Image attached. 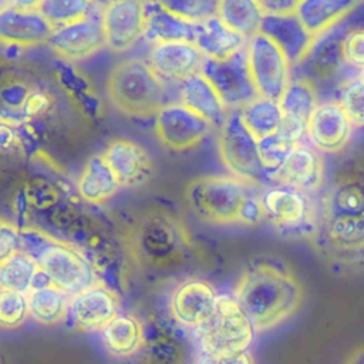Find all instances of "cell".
<instances>
[{"label": "cell", "instance_id": "cell-1", "mask_svg": "<svg viewBox=\"0 0 364 364\" xmlns=\"http://www.w3.org/2000/svg\"><path fill=\"white\" fill-rule=\"evenodd\" d=\"M122 239L132 263L148 272L183 266L192 252V239L183 222L158 206L139 212L125 228Z\"/></svg>", "mask_w": 364, "mask_h": 364}, {"label": "cell", "instance_id": "cell-2", "mask_svg": "<svg viewBox=\"0 0 364 364\" xmlns=\"http://www.w3.org/2000/svg\"><path fill=\"white\" fill-rule=\"evenodd\" d=\"M235 299L256 331H267L291 317L303 300V286L294 274L273 263H256L240 276Z\"/></svg>", "mask_w": 364, "mask_h": 364}, {"label": "cell", "instance_id": "cell-3", "mask_svg": "<svg viewBox=\"0 0 364 364\" xmlns=\"http://www.w3.org/2000/svg\"><path fill=\"white\" fill-rule=\"evenodd\" d=\"M107 94L122 114L148 117L164 107V87L151 64L144 60H124L109 73Z\"/></svg>", "mask_w": 364, "mask_h": 364}, {"label": "cell", "instance_id": "cell-4", "mask_svg": "<svg viewBox=\"0 0 364 364\" xmlns=\"http://www.w3.org/2000/svg\"><path fill=\"white\" fill-rule=\"evenodd\" d=\"M255 327L235 297L220 294L210 317L195 331L205 355L245 353L253 343Z\"/></svg>", "mask_w": 364, "mask_h": 364}, {"label": "cell", "instance_id": "cell-5", "mask_svg": "<svg viewBox=\"0 0 364 364\" xmlns=\"http://www.w3.org/2000/svg\"><path fill=\"white\" fill-rule=\"evenodd\" d=\"M249 192L243 181L222 175L192 179L185 188L191 210L209 223H239L240 209Z\"/></svg>", "mask_w": 364, "mask_h": 364}, {"label": "cell", "instance_id": "cell-6", "mask_svg": "<svg viewBox=\"0 0 364 364\" xmlns=\"http://www.w3.org/2000/svg\"><path fill=\"white\" fill-rule=\"evenodd\" d=\"M218 151L225 166L237 179L249 183L273 181L262 162L259 139L246 128L239 112H232L225 119L218 139Z\"/></svg>", "mask_w": 364, "mask_h": 364}, {"label": "cell", "instance_id": "cell-7", "mask_svg": "<svg viewBox=\"0 0 364 364\" xmlns=\"http://www.w3.org/2000/svg\"><path fill=\"white\" fill-rule=\"evenodd\" d=\"M51 284L67 296H77L97 283L91 260L77 247L55 239L36 260Z\"/></svg>", "mask_w": 364, "mask_h": 364}, {"label": "cell", "instance_id": "cell-8", "mask_svg": "<svg viewBox=\"0 0 364 364\" xmlns=\"http://www.w3.org/2000/svg\"><path fill=\"white\" fill-rule=\"evenodd\" d=\"M246 55L259 97L279 101L290 82V64L283 51L257 33L247 40Z\"/></svg>", "mask_w": 364, "mask_h": 364}, {"label": "cell", "instance_id": "cell-9", "mask_svg": "<svg viewBox=\"0 0 364 364\" xmlns=\"http://www.w3.org/2000/svg\"><path fill=\"white\" fill-rule=\"evenodd\" d=\"M266 218L284 235H304L316 230L314 205L306 192L287 185L267 188L260 195Z\"/></svg>", "mask_w": 364, "mask_h": 364}, {"label": "cell", "instance_id": "cell-10", "mask_svg": "<svg viewBox=\"0 0 364 364\" xmlns=\"http://www.w3.org/2000/svg\"><path fill=\"white\" fill-rule=\"evenodd\" d=\"M200 74L213 85L226 108H242L259 97L250 75L246 50L225 60L205 57Z\"/></svg>", "mask_w": 364, "mask_h": 364}, {"label": "cell", "instance_id": "cell-11", "mask_svg": "<svg viewBox=\"0 0 364 364\" xmlns=\"http://www.w3.org/2000/svg\"><path fill=\"white\" fill-rule=\"evenodd\" d=\"M317 242L324 255L341 264L364 260V215L327 213L317 228Z\"/></svg>", "mask_w": 364, "mask_h": 364}, {"label": "cell", "instance_id": "cell-12", "mask_svg": "<svg viewBox=\"0 0 364 364\" xmlns=\"http://www.w3.org/2000/svg\"><path fill=\"white\" fill-rule=\"evenodd\" d=\"M210 124L183 104L164 105L155 117V132L164 146L185 151L198 145L209 132Z\"/></svg>", "mask_w": 364, "mask_h": 364}, {"label": "cell", "instance_id": "cell-13", "mask_svg": "<svg viewBox=\"0 0 364 364\" xmlns=\"http://www.w3.org/2000/svg\"><path fill=\"white\" fill-rule=\"evenodd\" d=\"M119 314V301L112 289L97 282L71 297L68 317L81 331H102Z\"/></svg>", "mask_w": 364, "mask_h": 364}, {"label": "cell", "instance_id": "cell-14", "mask_svg": "<svg viewBox=\"0 0 364 364\" xmlns=\"http://www.w3.org/2000/svg\"><path fill=\"white\" fill-rule=\"evenodd\" d=\"M218 294L202 279H186L171 293L169 310L176 323L196 331L213 313Z\"/></svg>", "mask_w": 364, "mask_h": 364}, {"label": "cell", "instance_id": "cell-15", "mask_svg": "<svg viewBox=\"0 0 364 364\" xmlns=\"http://www.w3.org/2000/svg\"><path fill=\"white\" fill-rule=\"evenodd\" d=\"M144 3L119 0L109 1L102 10V26L107 46L112 51L131 48L145 34L146 10Z\"/></svg>", "mask_w": 364, "mask_h": 364}, {"label": "cell", "instance_id": "cell-16", "mask_svg": "<svg viewBox=\"0 0 364 364\" xmlns=\"http://www.w3.org/2000/svg\"><path fill=\"white\" fill-rule=\"evenodd\" d=\"M50 47L67 60H82L107 44L102 16L90 13L81 20L54 28Z\"/></svg>", "mask_w": 364, "mask_h": 364}, {"label": "cell", "instance_id": "cell-17", "mask_svg": "<svg viewBox=\"0 0 364 364\" xmlns=\"http://www.w3.org/2000/svg\"><path fill=\"white\" fill-rule=\"evenodd\" d=\"M259 33L270 38L286 55L289 64H300L316 46L313 37L301 24L296 13L283 16L264 14Z\"/></svg>", "mask_w": 364, "mask_h": 364}, {"label": "cell", "instance_id": "cell-18", "mask_svg": "<svg viewBox=\"0 0 364 364\" xmlns=\"http://www.w3.org/2000/svg\"><path fill=\"white\" fill-rule=\"evenodd\" d=\"M205 55L195 43L176 41L155 44L149 54V64L161 80L185 81L200 73Z\"/></svg>", "mask_w": 364, "mask_h": 364}, {"label": "cell", "instance_id": "cell-19", "mask_svg": "<svg viewBox=\"0 0 364 364\" xmlns=\"http://www.w3.org/2000/svg\"><path fill=\"white\" fill-rule=\"evenodd\" d=\"M351 135V122L338 102L318 104L307 121V136L323 152L341 151Z\"/></svg>", "mask_w": 364, "mask_h": 364}, {"label": "cell", "instance_id": "cell-20", "mask_svg": "<svg viewBox=\"0 0 364 364\" xmlns=\"http://www.w3.org/2000/svg\"><path fill=\"white\" fill-rule=\"evenodd\" d=\"M122 364H195L191 344L179 333L155 327L145 328V341L139 351Z\"/></svg>", "mask_w": 364, "mask_h": 364}, {"label": "cell", "instance_id": "cell-21", "mask_svg": "<svg viewBox=\"0 0 364 364\" xmlns=\"http://www.w3.org/2000/svg\"><path fill=\"white\" fill-rule=\"evenodd\" d=\"M102 156L119 185L139 186L146 183L152 176L154 166L149 154L129 139L118 138L111 141Z\"/></svg>", "mask_w": 364, "mask_h": 364}, {"label": "cell", "instance_id": "cell-22", "mask_svg": "<svg viewBox=\"0 0 364 364\" xmlns=\"http://www.w3.org/2000/svg\"><path fill=\"white\" fill-rule=\"evenodd\" d=\"M54 27L38 10H20L9 3L0 11V38L3 44L30 47L48 43Z\"/></svg>", "mask_w": 364, "mask_h": 364}, {"label": "cell", "instance_id": "cell-23", "mask_svg": "<svg viewBox=\"0 0 364 364\" xmlns=\"http://www.w3.org/2000/svg\"><path fill=\"white\" fill-rule=\"evenodd\" d=\"M324 178V165L316 149L297 144L286 156L274 179L301 192L317 191Z\"/></svg>", "mask_w": 364, "mask_h": 364}, {"label": "cell", "instance_id": "cell-24", "mask_svg": "<svg viewBox=\"0 0 364 364\" xmlns=\"http://www.w3.org/2000/svg\"><path fill=\"white\" fill-rule=\"evenodd\" d=\"M100 334L104 350L111 357L127 361L142 347L145 326L132 314H118Z\"/></svg>", "mask_w": 364, "mask_h": 364}, {"label": "cell", "instance_id": "cell-25", "mask_svg": "<svg viewBox=\"0 0 364 364\" xmlns=\"http://www.w3.org/2000/svg\"><path fill=\"white\" fill-rule=\"evenodd\" d=\"M149 6L151 9L146 10V26L144 34L149 43H154V46L176 41L195 43L199 23H191L165 10L159 3H149Z\"/></svg>", "mask_w": 364, "mask_h": 364}, {"label": "cell", "instance_id": "cell-26", "mask_svg": "<svg viewBox=\"0 0 364 364\" xmlns=\"http://www.w3.org/2000/svg\"><path fill=\"white\" fill-rule=\"evenodd\" d=\"M181 104L205 118L209 124H222L228 118L226 107L213 85L196 73L181 82Z\"/></svg>", "mask_w": 364, "mask_h": 364}, {"label": "cell", "instance_id": "cell-27", "mask_svg": "<svg viewBox=\"0 0 364 364\" xmlns=\"http://www.w3.org/2000/svg\"><path fill=\"white\" fill-rule=\"evenodd\" d=\"M195 44L205 57L225 60L245 50L246 40L243 36L230 30L218 16H215L199 23Z\"/></svg>", "mask_w": 364, "mask_h": 364}, {"label": "cell", "instance_id": "cell-28", "mask_svg": "<svg viewBox=\"0 0 364 364\" xmlns=\"http://www.w3.org/2000/svg\"><path fill=\"white\" fill-rule=\"evenodd\" d=\"M355 6L357 1L351 0H301L297 4L296 16L304 28L317 37L337 24Z\"/></svg>", "mask_w": 364, "mask_h": 364}, {"label": "cell", "instance_id": "cell-29", "mask_svg": "<svg viewBox=\"0 0 364 364\" xmlns=\"http://www.w3.org/2000/svg\"><path fill=\"white\" fill-rule=\"evenodd\" d=\"M119 183L102 155L91 156L78 179V193L90 203H101L112 196Z\"/></svg>", "mask_w": 364, "mask_h": 364}, {"label": "cell", "instance_id": "cell-30", "mask_svg": "<svg viewBox=\"0 0 364 364\" xmlns=\"http://www.w3.org/2000/svg\"><path fill=\"white\" fill-rule=\"evenodd\" d=\"M27 300L31 318L43 326L58 324L68 316L70 300L54 286L30 290Z\"/></svg>", "mask_w": 364, "mask_h": 364}, {"label": "cell", "instance_id": "cell-31", "mask_svg": "<svg viewBox=\"0 0 364 364\" xmlns=\"http://www.w3.org/2000/svg\"><path fill=\"white\" fill-rule=\"evenodd\" d=\"M218 17L243 37L259 33L262 10L255 0H223L218 3Z\"/></svg>", "mask_w": 364, "mask_h": 364}, {"label": "cell", "instance_id": "cell-32", "mask_svg": "<svg viewBox=\"0 0 364 364\" xmlns=\"http://www.w3.org/2000/svg\"><path fill=\"white\" fill-rule=\"evenodd\" d=\"M239 115L246 128L257 138L262 139L277 132L283 112L277 101L257 97L247 105L242 107Z\"/></svg>", "mask_w": 364, "mask_h": 364}, {"label": "cell", "instance_id": "cell-33", "mask_svg": "<svg viewBox=\"0 0 364 364\" xmlns=\"http://www.w3.org/2000/svg\"><path fill=\"white\" fill-rule=\"evenodd\" d=\"M327 213L364 215V178L346 176L337 181L327 200Z\"/></svg>", "mask_w": 364, "mask_h": 364}, {"label": "cell", "instance_id": "cell-34", "mask_svg": "<svg viewBox=\"0 0 364 364\" xmlns=\"http://www.w3.org/2000/svg\"><path fill=\"white\" fill-rule=\"evenodd\" d=\"M277 102L283 115L293 117L306 122L309 121L314 108L318 105L316 102V91L313 82H310L307 78L291 80Z\"/></svg>", "mask_w": 364, "mask_h": 364}, {"label": "cell", "instance_id": "cell-35", "mask_svg": "<svg viewBox=\"0 0 364 364\" xmlns=\"http://www.w3.org/2000/svg\"><path fill=\"white\" fill-rule=\"evenodd\" d=\"M38 272L37 263L24 255L17 252L9 259L0 262V286L1 290L27 293L31 289L33 280Z\"/></svg>", "mask_w": 364, "mask_h": 364}, {"label": "cell", "instance_id": "cell-36", "mask_svg": "<svg viewBox=\"0 0 364 364\" xmlns=\"http://www.w3.org/2000/svg\"><path fill=\"white\" fill-rule=\"evenodd\" d=\"M304 61L310 77L328 80L334 73H337L341 63L346 61L343 55V40H323L320 44L313 47Z\"/></svg>", "mask_w": 364, "mask_h": 364}, {"label": "cell", "instance_id": "cell-37", "mask_svg": "<svg viewBox=\"0 0 364 364\" xmlns=\"http://www.w3.org/2000/svg\"><path fill=\"white\" fill-rule=\"evenodd\" d=\"M92 3L85 0H44L38 4V13L54 27H63L88 16Z\"/></svg>", "mask_w": 364, "mask_h": 364}, {"label": "cell", "instance_id": "cell-38", "mask_svg": "<svg viewBox=\"0 0 364 364\" xmlns=\"http://www.w3.org/2000/svg\"><path fill=\"white\" fill-rule=\"evenodd\" d=\"M28 314V300L24 293L0 291V324L3 328L11 330L20 327Z\"/></svg>", "mask_w": 364, "mask_h": 364}, {"label": "cell", "instance_id": "cell-39", "mask_svg": "<svg viewBox=\"0 0 364 364\" xmlns=\"http://www.w3.org/2000/svg\"><path fill=\"white\" fill-rule=\"evenodd\" d=\"M218 3L212 0H171L159 1V4L172 14L191 23H202L218 16Z\"/></svg>", "mask_w": 364, "mask_h": 364}, {"label": "cell", "instance_id": "cell-40", "mask_svg": "<svg viewBox=\"0 0 364 364\" xmlns=\"http://www.w3.org/2000/svg\"><path fill=\"white\" fill-rule=\"evenodd\" d=\"M293 146L294 145L291 142L284 139L277 132L259 139L260 158H262V162L272 179H274L277 171L283 165L286 156L289 155V152L291 151Z\"/></svg>", "mask_w": 364, "mask_h": 364}, {"label": "cell", "instance_id": "cell-41", "mask_svg": "<svg viewBox=\"0 0 364 364\" xmlns=\"http://www.w3.org/2000/svg\"><path fill=\"white\" fill-rule=\"evenodd\" d=\"M338 104L348 117L351 125L364 128V81L351 80L343 85Z\"/></svg>", "mask_w": 364, "mask_h": 364}, {"label": "cell", "instance_id": "cell-42", "mask_svg": "<svg viewBox=\"0 0 364 364\" xmlns=\"http://www.w3.org/2000/svg\"><path fill=\"white\" fill-rule=\"evenodd\" d=\"M23 198L30 206L46 210L57 205L60 199V192L55 185H53L47 179L34 176L26 181L23 186Z\"/></svg>", "mask_w": 364, "mask_h": 364}, {"label": "cell", "instance_id": "cell-43", "mask_svg": "<svg viewBox=\"0 0 364 364\" xmlns=\"http://www.w3.org/2000/svg\"><path fill=\"white\" fill-rule=\"evenodd\" d=\"M54 240L55 237H51L50 235L37 228H20V252L27 255L33 260H36Z\"/></svg>", "mask_w": 364, "mask_h": 364}, {"label": "cell", "instance_id": "cell-44", "mask_svg": "<svg viewBox=\"0 0 364 364\" xmlns=\"http://www.w3.org/2000/svg\"><path fill=\"white\" fill-rule=\"evenodd\" d=\"M30 92L31 90L24 81L17 78H10L9 81L3 82V88L0 92L1 102L10 111L21 112Z\"/></svg>", "mask_w": 364, "mask_h": 364}, {"label": "cell", "instance_id": "cell-45", "mask_svg": "<svg viewBox=\"0 0 364 364\" xmlns=\"http://www.w3.org/2000/svg\"><path fill=\"white\" fill-rule=\"evenodd\" d=\"M343 55L348 65L364 70V30H353L343 38Z\"/></svg>", "mask_w": 364, "mask_h": 364}, {"label": "cell", "instance_id": "cell-46", "mask_svg": "<svg viewBox=\"0 0 364 364\" xmlns=\"http://www.w3.org/2000/svg\"><path fill=\"white\" fill-rule=\"evenodd\" d=\"M20 252V229L13 223L1 220L0 223V262Z\"/></svg>", "mask_w": 364, "mask_h": 364}, {"label": "cell", "instance_id": "cell-47", "mask_svg": "<svg viewBox=\"0 0 364 364\" xmlns=\"http://www.w3.org/2000/svg\"><path fill=\"white\" fill-rule=\"evenodd\" d=\"M51 104H53V100L47 92L41 90H31L21 112L27 117H38L46 114L50 109Z\"/></svg>", "mask_w": 364, "mask_h": 364}, {"label": "cell", "instance_id": "cell-48", "mask_svg": "<svg viewBox=\"0 0 364 364\" xmlns=\"http://www.w3.org/2000/svg\"><path fill=\"white\" fill-rule=\"evenodd\" d=\"M264 216L266 215H264V209L260 202V196L257 198V196L249 193L246 200L243 202L242 209H240L239 223L253 226V225H257Z\"/></svg>", "mask_w": 364, "mask_h": 364}, {"label": "cell", "instance_id": "cell-49", "mask_svg": "<svg viewBox=\"0 0 364 364\" xmlns=\"http://www.w3.org/2000/svg\"><path fill=\"white\" fill-rule=\"evenodd\" d=\"M262 14L269 16H283V14H291L296 13L299 1H290V0H263L257 1Z\"/></svg>", "mask_w": 364, "mask_h": 364}, {"label": "cell", "instance_id": "cell-50", "mask_svg": "<svg viewBox=\"0 0 364 364\" xmlns=\"http://www.w3.org/2000/svg\"><path fill=\"white\" fill-rule=\"evenodd\" d=\"M198 364H255L249 351L232 355H202Z\"/></svg>", "mask_w": 364, "mask_h": 364}, {"label": "cell", "instance_id": "cell-51", "mask_svg": "<svg viewBox=\"0 0 364 364\" xmlns=\"http://www.w3.org/2000/svg\"><path fill=\"white\" fill-rule=\"evenodd\" d=\"M0 142L3 149H7V148L11 149L18 145V136L14 134V131L10 127H7L6 122H3L0 127Z\"/></svg>", "mask_w": 364, "mask_h": 364}, {"label": "cell", "instance_id": "cell-52", "mask_svg": "<svg viewBox=\"0 0 364 364\" xmlns=\"http://www.w3.org/2000/svg\"><path fill=\"white\" fill-rule=\"evenodd\" d=\"M344 364H364V346L354 348L346 358Z\"/></svg>", "mask_w": 364, "mask_h": 364}, {"label": "cell", "instance_id": "cell-53", "mask_svg": "<svg viewBox=\"0 0 364 364\" xmlns=\"http://www.w3.org/2000/svg\"><path fill=\"white\" fill-rule=\"evenodd\" d=\"M360 78L364 81V70H361V74H360Z\"/></svg>", "mask_w": 364, "mask_h": 364}]
</instances>
